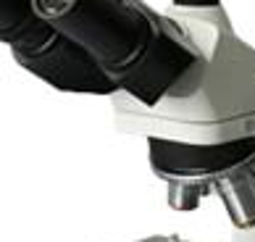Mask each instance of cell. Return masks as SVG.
Listing matches in <instances>:
<instances>
[{"label":"cell","instance_id":"obj_1","mask_svg":"<svg viewBox=\"0 0 255 242\" xmlns=\"http://www.w3.org/2000/svg\"><path fill=\"white\" fill-rule=\"evenodd\" d=\"M45 11L40 16L50 21L61 34L74 40L82 50L100 66V71L121 85L153 45L155 13L137 3H40Z\"/></svg>","mask_w":255,"mask_h":242},{"label":"cell","instance_id":"obj_2","mask_svg":"<svg viewBox=\"0 0 255 242\" xmlns=\"http://www.w3.org/2000/svg\"><path fill=\"white\" fill-rule=\"evenodd\" d=\"M13 53L29 71L58 90L90 95H111L119 90L87 55V50H82L45 18L13 42Z\"/></svg>","mask_w":255,"mask_h":242},{"label":"cell","instance_id":"obj_3","mask_svg":"<svg viewBox=\"0 0 255 242\" xmlns=\"http://www.w3.org/2000/svg\"><path fill=\"white\" fill-rule=\"evenodd\" d=\"M203 79V58L190 37L176 21L155 13V37L145 61L119 85L145 106H155L160 98L182 95L184 79Z\"/></svg>","mask_w":255,"mask_h":242}]
</instances>
